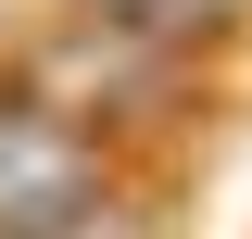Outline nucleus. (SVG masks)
<instances>
[{
	"label": "nucleus",
	"instance_id": "3",
	"mask_svg": "<svg viewBox=\"0 0 252 239\" xmlns=\"http://www.w3.org/2000/svg\"><path fill=\"white\" fill-rule=\"evenodd\" d=\"M76 13L139 26V38H164V51H189V63H227V51H240V26H227V13H202V0H76Z\"/></svg>",
	"mask_w": 252,
	"mask_h": 239
},
{
	"label": "nucleus",
	"instance_id": "1",
	"mask_svg": "<svg viewBox=\"0 0 252 239\" xmlns=\"http://www.w3.org/2000/svg\"><path fill=\"white\" fill-rule=\"evenodd\" d=\"M13 76L26 89H51L76 126H101V139H177V114H202V63L164 51V38L139 26H101V13H76V0H51L26 26V51H13Z\"/></svg>",
	"mask_w": 252,
	"mask_h": 239
},
{
	"label": "nucleus",
	"instance_id": "2",
	"mask_svg": "<svg viewBox=\"0 0 252 239\" xmlns=\"http://www.w3.org/2000/svg\"><path fill=\"white\" fill-rule=\"evenodd\" d=\"M101 202H126V151L0 63V239H76Z\"/></svg>",
	"mask_w": 252,
	"mask_h": 239
}]
</instances>
